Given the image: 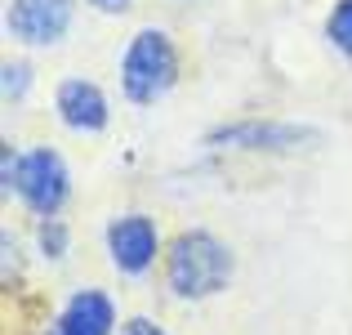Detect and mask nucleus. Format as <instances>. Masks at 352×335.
Here are the masks:
<instances>
[{
	"label": "nucleus",
	"instance_id": "f257e3e1",
	"mask_svg": "<svg viewBox=\"0 0 352 335\" xmlns=\"http://www.w3.org/2000/svg\"><path fill=\"white\" fill-rule=\"evenodd\" d=\"M165 282L183 300H206L232 282V250L206 228L179 232L165 255Z\"/></svg>",
	"mask_w": 352,
	"mask_h": 335
},
{
	"label": "nucleus",
	"instance_id": "f03ea898",
	"mask_svg": "<svg viewBox=\"0 0 352 335\" xmlns=\"http://www.w3.org/2000/svg\"><path fill=\"white\" fill-rule=\"evenodd\" d=\"M179 81V50L161 27H143L120 59V85L129 103H156Z\"/></svg>",
	"mask_w": 352,
	"mask_h": 335
},
{
	"label": "nucleus",
	"instance_id": "7ed1b4c3",
	"mask_svg": "<svg viewBox=\"0 0 352 335\" xmlns=\"http://www.w3.org/2000/svg\"><path fill=\"white\" fill-rule=\"evenodd\" d=\"M18 197L36 210L41 219H58L63 201H67V165L54 148H32V152L18 161Z\"/></svg>",
	"mask_w": 352,
	"mask_h": 335
},
{
	"label": "nucleus",
	"instance_id": "20e7f679",
	"mask_svg": "<svg viewBox=\"0 0 352 335\" xmlns=\"http://www.w3.org/2000/svg\"><path fill=\"white\" fill-rule=\"evenodd\" d=\"M321 139V130L294 125V121H236V125H219L206 134L210 148H250V152H290Z\"/></svg>",
	"mask_w": 352,
	"mask_h": 335
},
{
	"label": "nucleus",
	"instance_id": "39448f33",
	"mask_svg": "<svg viewBox=\"0 0 352 335\" xmlns=\"http://www.w3.org/2000/svg\"><path fill=\"white\" fill-rule=\"evenodd\" d=\"M5 23L23 45H54L72 27V0H14Z\"/></svg>",
	"mask_w": 352,
	"mask_h": 335
},
{
	"label": "nucleus",
	"instance_id": "423d86ee",
	"mask_svg": "<svg viewBox=\"0 0 352 335\" xmlns=\"http://www.w3.org/2000/svg\"><path fill=\"white\" fill-rule=\"evenodd\" d=\"M107 255L120 273H147L156 259V223L147 215H120L107 228Z\"/></svg>",
	"mask_w": 352,
	"mask_h": 335
},
{
	"label": "nucleus",
	"instance_id": "0eeeda50",
	"mask_svg": "<svg viewBox=\"0 0 352 335\" xmlns=\"http://www.w3.org/2000/svg\"><path fill=\"white\" fill-rule=\"evenodd\" d=\"M58 116H63V125L67 130H76V134H98V130L107 125V94L94 85V81H80V77H72V81H63L58 85Z\"/></svg>",
	"mask_w": 352,
	"mask_h": 335
},
{
	"label": "nucleus",
	"instance_id": "6e6552de",
	"mask_svg": "<svg viewBox=\"0 0 352 335\" xmlns=\"http://www.w3.org/2000/svg\"><path fill=\"white\" fill-rule=\"evenodd\" d=\"M116 309L103 291H76L58 313V335H112Z\"/></svg>",
	"mask_w": 352,
	"mask_h": 335
},
{
	"label": "nucleus",
	"instance_id": "1a4fd4ad",
	"mask_svg": "<svg viewBox=\"0 0 352 335\" xmlns=\"http://www.w3.org/2000/svg\"><path fill=\"white\" fill-rule=\"evenodd\" d=\"M326 36H330V45H335V50H344L348 59H352V0H339V5L330 9Z\"/></svg>",
	"mask_w": 352,
	"mask_h": 335
},
{
	"label": "nucleus",
	"instance_id": "9d476101",
	"mask_svg": "<svg viewBox=\"0 0 352 335\" xmlns=\"http://www.w3.org/2000/svg\"><path fill=\"white\" fill-rule=\"evenodd\" d=\"M41 250L50 259H63V250H67V228H63V219H45L41 223Z\"/></svg>",
	"mask_w": 352,
	"mask_h": 335
},
{
	"label": "nucleus",
	"instance_id": "9b49d317",
	"mask_svg": "<svg viewBox=\"0 0 352 335\" xmlns=\"http://www.w3.org/2000/svg\"><path fill=\"white\" fill-rule=\"evenodd\" d=\"M27 81H32V68H27V63H5V99H23Z\"/></svg>",
	"mask_w": 352,
	"mask_h": 335
},
{
	"label": "nucleus",
	"instance_id": "f8f14e48",
	"mask_svg": "<svg viewBox=\"0 0 352 335\" xmlns=\"http://www.w3.org/2000/svg\"><path fill=\"white\" fill-rule=\"evenodd\" d=\"M120 335H165V331L156 327V322H147V318H134V322H129V327L120 331Z\"/></svg>",
	"mask_w": 352,
	"mask_h": 335
},
{
	"label": "nucleus",
	"instance_id": "ddd939ff",
	"mask_svg": "<svg viewBox=\"0 0 352 335\" xmlns=\"http://www.w3.org/2000/svg\"><path fill=\"white\" fill-rule=\"evenodd\" d=\"M94 9H103V14H120V9H129V0H89Z\"/></svg>",
	"mask_w": 352,
	"mask_h": 335
}]
</instances>
